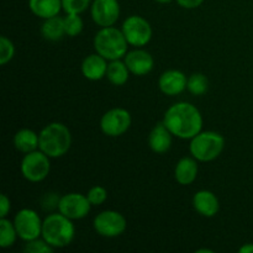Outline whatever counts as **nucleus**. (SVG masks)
<instances>
[{
    "instance_id": "1",
    "label": "nucleus",
    "mask_w": 253,
    "mask_h": 253,
    "mask_svg": "<svg viewBox=\"0 0 253 253\" xmlns=\"http://www.w3.org/2000/svg\"><path fill=\"white\" fill-rule=\"evenodd\" d=\"M163 124L173 136L182 140H192L203 131V115L199 109L187 101H179L167 109Z\"/></svg>"
},
{
    "instance_id": "2",
    "label": "nucleus",
    "mask_w": 253,
    "mask_h": 253,
    "mask_svg": "<svg viewBox=\"0 0 253 253\" xmlns=\"http://www.w3.org/2000/svg\"><path fill=\"white\" fill-rule=\"evenodd\" d=\"M41 237L54 250L69 246L76 237L73 220L61 212L47 215L42 224Z\"/></svg>"
},
{
    "instance_id": "3",
    "label": "nucleus",
    "mask_w": 253,
    "mask_h": 253,
    "mask_svg": "<svg viewBox=\"0 0 253 253\" xmlns=\"http://www.w3.org/2000/svg\"><path fill=\"white\" fill-rule=\"evenodd\" d=\"M39 135V150L49 158L63 157L72 146L71 130L62 123H49L40 131Z\"/></svg>"
},
{
    "instance_id": "4",
    "label": "nucleus",
    "mask_w": 253,
    "mask_h": 253,
    "mask_svg": "<svg viewBox=\"0 0 253 253\" xmlns=\"http://www.w3.org/2000/svg\"><path fill=\"white\" fill-rule=\"evenodd\" d=\"M94 49L109 62L123 59L128 52V42L121 29L100 27L94 37Z\"/></svg>"
},
{
    "instance_id": "5",
    "label": "nucleus",
    "mask_w": 253,
    "mask_h": 253,
    "mask_svg": "<svg viewBox=\"0 0 253 253\" xmlns=\"http://www.w3.org/2000/svg\"><path fill=\"white\" fill-rule=\"evenodd\" d=\"M225 148V138L215 131H200L190 140V155L198 162H211L216 160Z\"/></svg>"
},
{
    "instance_id": "6",
    "label": "nucleus",
    "mask_w": 253,
    "mask_h": 253,
    "mask_svg": "<svg viewBox=\"0 0 253 253\" xmlns=\"http://www.w3.org/2000/svg\"><path fill=\"white\" fill-rule=\"evenodd\" d=\"M51 158L41 150L32 151L24 156L20 165L21 174L31 183H40L48 177L51 172Z\"/></svg>"
},
{
    "instance_id": "7",
    "label": "nucleus",
    "mask_w": 253,
    "mask_h": 253,
    "mask_svg": "<svg viewBox=\"0 0 253 253\" xmlns=\"http://www.w3.org/2000/svg\"><path fill=\"white\" fill-rule=\"evenodd\" d=\"M121 31L125 35L128 44L135 48H142L152 40V26L145 17L131 15L124 21Z\"/></svg>"
},
{
    "instance_id": "8",
    "label": "nucleus",
    "mask_w": 253,
    "mask_h": 253,
    "mask_svg": "<svg viewBox=\"0 0 253 253\" xmlns=\"http://www.w3.org/2000/svg\"><path fill=\"white\" fill-rule=\"evenodd\" d=\"M93 227L100 236L114 239L126 231L127 221L125 216L116 210H104L94 217Z\"/></svg>"
},
{
    "instance_id": "9",
    "label": "nucleus",
    "mask_w": 253,
    "mask_h": 253,
    "mask_svg": "<svg viewBox=\"0 0 253 253\" xmlns=\"http://www.w3.org/2000/svg\"><path fill=\"white\" fill-rule=\"evenodd\" d=\"M132 118L130 111L124 108H113L104 113L100 119V128L109 137H120L131 127Z\"/></svg>"
},
{
    "instance_id": "10",
    "label": "nucleus",
    "mask_w": 253,
    "mask_h": 253,
    "mask_svg": "<svg viewBox=\"0 0 253 253\" xmlns=\"http://www.w3.org/2000/svg\"><path fill=\"white\" fill-rule=\"evenodd\" d=\"M42 224L43 220L40 217L37 211L27 208L17 211L14 217V225L17 235L25 242L41 237Z\"/></svg>"
},
{
    "instance_id": "11",
    "label": "nucleus",
    "mask_w": 253,
    "mask_h": 253,
    "mask_svg": "<svg viewBox=\"0 0 253 253\" xmlns=\"http://www.w3.org/2000/svg\"><path fill=\"white\" fill-rule=\"evenodd\" d=\"M93 205L89 202L86 194L68 193L59 198L58 211L71 220H81L88 216Z\"/></svg>"
},
{
    "instance_id": "12",
    "label": "nucleus",
    "mask_w": 253,
    "mask_h": 253,
    "mask_svg": "<svg viewBox=\"0 0 253 253\" xmlns=\"http://www.w3.org/2000/svg\"><path fill=\"white\" fill-rule=\"evenodd\" d=\"M120 11L118 0H93L90 5L91 19L100 27L114 26L120 17Z\"/></svg>"
},
{
    "instance_id": "13",
    "label": "nucleus",
    "mask_w": 253,
    "mask_h": 253,
    "mask_svg": "<svg viewBox=\"0 0 253 253\" xmlns=\"http://www.w3.org/2000/svg\"><path fill=\"white\" fill-rule=\"evenodd\" d=\"M124 61L131 74L138 77L147 76L155 67V59H153L152 54L142 48H135L132 51H128L124 57Z\"/></svg>"
},
{
    "instance_id": "14",
    "label": "nucleus",
    "mask_w": 253,
    "mask_h": 253,
    "mask_svg": "<svg viewBox=\"0 0 253 253\" xmlns=\"http://www.w3.org/2000/svg\"><path fill=\"white\" fill-rule=\"evenodd\" d=\"M188 77L178 69H168L158 78V88L165 95L175 96L187 89Z\"/></svg>"
},
{
    "instance_id": "15",
    "label": "nucleus",
    "mask_w": 253,
    "mask_h": 253,
    "mask_svg": "<svg viewBox=\"0 0 253 253\" xmlns=\"http://www.w3.org/2000/svg\"><path fill=\"white\" fill-rule=\"evenodd\" d=\"M108 64V59H105L103 56H100V54L95 52V53L89 54V56H86L83 59L81 66L82 74L88 81H100V79L106 77Z\"/></svg>"
},
{
    "instance_id": "16",
    "label": "nucleus",
    "mask_w": 253,
    "mask_h": 253,
    "mask_svg": "<svg viewBox=\"0 0 253 253\" xmlns=\"http://www.w3.org/2000/svg\"><path fill=\"white\" fill-rule=\"evenodd\" d=\"M193 207L195 211L204 217H214L220 210V202L210 190H199L193 197Z\"/></svg>"
},
{
    "instance_id": "17",
    "label": "nucleus",
    "mask_w": 253,
    "mask_h": 253,
    "mask_svg": "<svg viewBox=\"0 0 253 253\" xmlns=\"http://www.w3.org/2000/svg\"><path fill=\"white\" fill-rule=\"evenodd\" d=\"M173 135L167 126L162 123L156 124L155 127L151 130L150 135H148V146L151 150L155 153L162 155L169 151L170 146H172Z\"/></svg>"
},
{
    "instance_id": "18",
    "label": "nucleus",
    "mask_w": 253,
    "mask_h": 253,
    "mask_svg": "<svg viewBox=\"0 0 253 253\" xmlns=\"http://www.w3.org/2000/svg\"><path fill=\"white\" fill-rule=\"evenodd\" d=\"M199 172L198 161L194 157H183L174 168V178L180 185H190L195 182Z\"/></svg>"
},
{
    "instance_id": "19",
    "label": "nucleus",
    "mask_w": 253,
    "mask_h": 253,
    "mask_svg": "<svg viewBox=\"0 0 253 253\" xmlns=\"http://www.w3.org/2000/svg\"><path fill=\"white\" fill-rule=\"evenodd\" d=\"M29 7L35 16L42 20L57 16L63 10L62 0H29Z\"/></svg>"
},
{
    "instance_id": "20",
    "label": "nucleus",
    "mask_w": 253,
    "mask_h": 253,
    "mask_svg": "<svg viewBox=\"0 0 253 253\" xmlns=\"http://www.w3.org/2000/svg\"><path fill=\"white\" fill-rule=\"evenodd\" d=\"M40 135L30 128H21L14 135V146L19 152L26 153L39 150Z\"/></svg>"
},
{
    "instance_id": "21",
    "label": "nucleus",
    "mask_w": 253,
    "mask_h": 253,
    "mask_svg": "<svg viewBox=\"0 0 253 253\" xmlns=\"http://www.w3.org/2000/svg\"><path fill=\"white\" fill-rule=\"evenodd\" d=\"M41 34L44 40L52 42L59 41L64 36H67L63 17L57 15V16L43 20V24L41 25Z\"/></svg>"
},
{
    "instance_id": "22",
    "label": "nucleus",
    "mask_w": 253,
    "mask_h": 253,
    "mask_svg": "<svg viewBox=\"0 0 253 253\" xmlns=\"http://www.w3.org/2000/svg\"><path fill=\"white\" fill-rule=\"evenodd\" d=\"M130 74L131 72L128 71L125 61L115 59V61L109 62L105 78L108 79L113 85L121 86V85H125V84L127 83Z\"/></svg>"
},
{
    "instance_id": "23",
    "label": "nucleus",
    "mask_w": 253,
    "mask_h": 253,
    "mask_svg": "<svg viewBox=\"0 0 253 253\" xmlns=\"http://www.w3.org/2000/svg\"><path fill=\"white\" fill-rule=\"evenodd\" d=\"M17 237L19 235L15 229L14 221H10L6 217H1L0 219V247L9 249V247L14 246Z\"/></svg>"
},
{
    "instance_id": "24",
    "label": "nucleus",
    "mask_w": 253,
    "mask_h": 253,
    "mask_svg": "<svg viewBox=\"0 0 253 253\" xmlns=\"http://www.w3.org/2000/svg\"><path fill=\"white\" fill-rule=\"evenodd\" d=\"M187 89L190 94L195 96L204 95L209 89V81H208L207 76H204L203 73H193L188 78Z\"/></svg>"
},
{
    "instance_id": "25",
    "label": "nucleus",
    "mask_w": 253,
    "mask_h": 253,
    "mask_svg": "<svg viewBox=\"0 0 253 253\" xmlns=\"http://www.w3.org/2000/svg\"><path fill=\"white\" fill-rule=\"evenodd\" d=\"M63 21L67 36L76 37L83 31L84 22L79 14H66V16L63 17Z\"/></svg>"
},
{
    "instance_id": "26",
    "label": "nucleus",
    "mask_w": 253,
    "mask_h": 253,
    "mask_svg": "<svg viewBox=\"0 0 253 253\" xmlns=\"http://www.w3.org/2000/svg\"><path fill=\"white\" fill-rule=\"evenodd\" d=\"M15 46L14 42L6 36L0 37V64L5 66L9 63L15 56Z\"/></svg>"
},
{
    "instance_id": "27",
    "label": "nucleus",
    "mask_w": 253,
    "mask_h": 253,
    "mask_svg": "<svg viewBox=\"0 0 253 253\" xmlns=\"http://www.w3.org/2000/svg\"><path fill=\"white\" fill-rule=\"evenodd\" d=\"M91 5V0H62V6L66 14H79L85 11Z\"/></svg>"
},
{
    "instance_id": "28",
    "label": "nucleus",
    "mask_w": 253,
    "mask_h": 253,
    "mask_svg": "<svg viewBox=\"0 0 253 253\" xmlns=\"http://www.w3.org/2000/svg\"><path fill=\"white\" fill-rule=\"evenodd\" d=\"M54 249L49 246L42 237L27 241L24 246V252L26 253H52Z\"/></svg>"
},
{
    "instance_id": "29",
    "label": "nucleus",
    "mask_w": 253,
    "mask_h": 253,
    "mask_svg": "<svg viewBox=\"0 0 253 253\" xmlns=\"http://www.w3.org/2000/svg\"><path fill=\"white\" fill-rule=\"evenodd\" d=\"M89 202L93 207H99V205L104 204L108 199V190L101 185H94L86 193Z\"/></svg>"
},
{
    "instance_id": "30",
    "label": "nucleus",
    "mask_w": 253,
    "mask_h": 253,
    "mask_svg": "<svg viewBox=\"0 0 253 253\" xmlns=\"http://www.w3.org/2000/svg\"><path fill=\"white\" fill-rule=\"evenodd\" d=\"M10 209H11V202L6 197V194H1V198H0V219L6 217L9 215Z\"/></svg>"
},
{
    "instance_id": "31",
    "label": "nucleus",
    "mask_w": 253,
    "mask_h": 253,
    "mask_svg": "<svg viewBox=\"0 0 253 253\" xmlns=\"http://www.w3.org/2000/svg\"><path fill=\"white\" fill-rule=\"evenodd\" d=\"M178 2L180 7L183 9H188V10H192V9H197L199 7L200 5L204 4L205 0H175Z\"/></svg>"
},
{
    "instance_id": "32",
    "label": "nucleus",
    "mask_w": 253,
    "mask_h": 253,
    "mask_svg": "<svg viewBox=\"0 0 253 253\" xmlns=\"http://www.w3.org/2000/svg\"><path fill=\"white\" fill-rule=\"evenodd\" d=\"M240 253H253V244H245L244 246L240 247Z\"/></svg>"
},
{
    "instance_id": "33",
    "label": "nucleus",
    "mask_w": 253,
    "mask_h": 253,
    "mask_svg": "<svg viewBox=\"0 0 253 253\" xmlns=\"http://www.w3.org/2000/svg\"><path fill=\"white\" fill-rule=\"evenodd\" d=\"M212 253L214 251L212 250H207V249H202V250H197V253Z\"/></svg>"
},
{
    "instance_id": "34",
    "label": "nucleus",
    "mask_w": 253,
    "mask_h": 253,
    "mask_svg": "<svg viewBox=\"0 0 253 253\" xmlns=\"http://www.w3.org/2000/svg\"><path fill=\"white\" fill-rule=\"evenodd\" d=\"M156 2H160V4H168V2L173 1V0H155Z\"/></svg>"
}]
</instances>
